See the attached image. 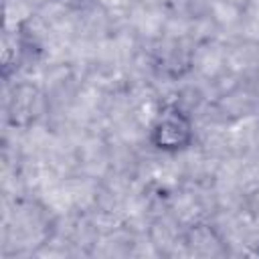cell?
I'll return each mask as SVG.
<instances>
[{
    "instance_id": "1",
    "label": "cell",
    "mask_w": 259,
    "mask_h": 259,
    "mask_svg": "<svg viewBox=\"0 0 259 259\" xmlns=\"http://www.w3.org/2000/svg\"><path fill=\"white\" fill-rule=\"evenodd\" d=\"M154 134L158 138V148H180L190 136V125L178 109H170L158 117Z\"/></svg>"
}]
</instances>
